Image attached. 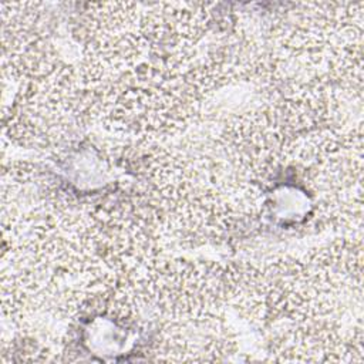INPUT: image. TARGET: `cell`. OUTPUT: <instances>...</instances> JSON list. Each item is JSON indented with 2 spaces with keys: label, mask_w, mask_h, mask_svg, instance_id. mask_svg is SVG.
I'll use <instances>...</instances> for the list:
<instances>
[{
  "label": "cell",
  "mask_w": 364,
  "mask_h": 364,
  "mask_svg": "<svg viewBox=\"0 0 364 364\" xmlns=\"http://www.w3.org/2000/svg\"><path fill=\"white\" fill-rule=\"evenodd\" d=\"M1 307L17 330L74 320L119 279L105 263L90 209L47 198L1 209Z\"/></svg>",
  "instance_id": "cell-1"
}]
</instances>
